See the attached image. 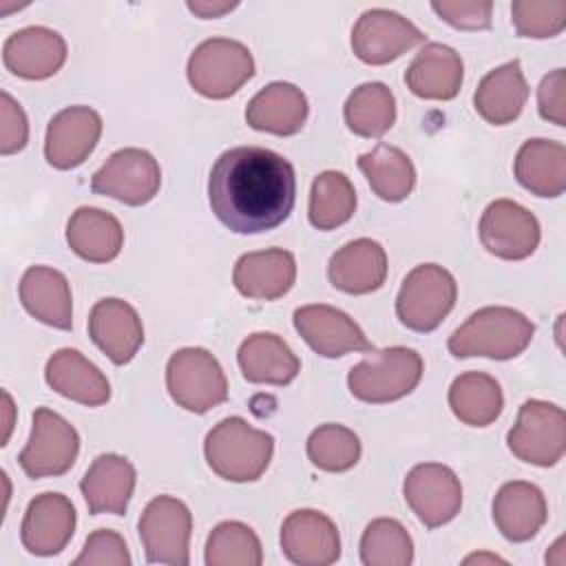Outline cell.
Listing matches in <instances>:
<instances>
[{
    "mask_svg": "<svg viewBox=\"0 0 566 566\" xmlns=\"http://www.w3.org/2000/svg\"><path fill=\"white\" fill-rule=\"evenodd\" d=\"M360 562L365 566H409L413 542L407 528L394 517H376L360 537Z\"/></svg>",
    "mask_w": 566,
    "mask_h": 566,
    "instance_id": "obj_37",
    "label": "cell"
},
{
    "mask_svg": "<svg viewBox=\"0 0 566 566\" xmlns=\"http://www.w3.org/2000/svg\"><path fill=\"white\" fill-rule=\"evenodd\" d=\"M343 115L354 135L376 139L396 122V97L387 84L365 82L349 93Z\"/></svg>",
    "mask_w": 566,
    "mask_h": 566,
    "instance_id": "obj_35",
    "label": "cell"
},
{
    "mask_svg": "<svg viewBox=\"0 0 566 566\" xmlns=\"http://www.w3.org/2000/svg\"><path fill=\"white\" fill-rule=\"evenodd\" d=\"M548 520L546 497L539 486L513 480L493 497V522L509 542H528Z\"/></svg>",
    "mask_w": 566,
    "mask_h": 566,
    "instance_id": "obj_23",
    "label": "cell"
},
{
    "mask_svg": "<svg viewBox=\"0 0 566 566\" xmlns=\"http://www.w3.org/2000/svg\"><path fill=\"white\" fill-rule=\"evenodd\" d=\"M478 234L486 252L504 261H522L539 245L537 217L511 199H495L480 217Z\"/></svg>",
    "mask_w": 566,
    "mask_h": 566,
    "instance_id": "obj_14",
    "label": "cell"
},
{
    "mask_svg": "<svg viewBox=\"0 0 566 566\" xmlns=\"http://www.w3.org/2000/svg\"><path fill=\"white\" fill-rule=\"evenodd\" d=\"M424 38L405 15L389 9H369L352 29V51L360 62L380 66L422 44Z\"/></svg>",
    "mask_w": 566,
    "mask_h": 566,
    "instance_id": "obj_12",
    "label": "cell"
},
{
    "mask_svg": "<svg viewBox=\"0 0 566 566\" xmlns=\"http://www.w3.org/2000/svg\"><path fill=\"white\" fill-rule=\"evenodd\" d=\"M431 9L453 29L480 31L491 27L493 2L489 0H436L431 2Z\"/></svg>",
    "mask_w": 566,
    "mask_h": 566,
    "instance_id": "obj_42",
    "label": "cell"
},
{
    "mask_svg": "<svg viewBox=\"0 0 566 566\" xmlns=\"http://www.w3.org/2000/svg\"><path fill=\"white\" fill-rule=\"evenodd\" d=\"M88 336L111 363L126 365L144 343V325L130 303L122 298H102L91 307Z\"/></svg>",
    "mask_w": 566,
    "mask_h": 566,
    "instance_id": "obj_20",
    "label": "cell"
},
{
    "mask_svg": "<svg viewBox=\"0 0 566 566\" xmlns=\"http://www.w3.org/2000/svg\"><path fill=\"white\" fill-rule=\"evenodd\" d=\"M102 135V117L91 106H69L55 113L46 126L44 157L57 170L77 168L95 150Z\"/></svg>",
    "mask_w": 566,
    "mask_h": 566,
    "instance_id": "obj_16",
    "label": "cell"
},
{
    "mask_svg": "<svg viewBox=\"0 0 566 566\" xmlns=\"http://www.w3.org/2000/svg\"><path fill=\"white\" fill-rule=\"evenodd\" d=\"M170 398L186 411L206 413L228 400V380L219 360L203 347L177 349L166 365Z\"/></svg>",
    "mask_w": 566,
    "mask_h": 566,
    "instance_id": "obj_7",
    "label": "cell"
},
{
    "mask_svg": "<svg viewBox=\"0 0 566 566\" xmlns=\"http://www.w3.org/2000/svg\"><path fill=\"white\" fill-rule=\"evenodd\" d=\"M422 369V356L411 347L394 345L376 352L369 349L367 358L349 369L347 385L352 396L363 402H394L418 387Z\"/></svg>",
    "mask_w": 566,
    "mask_h": 566,
    "instance_id": "obj_4",
    "label": "cell"
},
{
    "mask_svg": "<svg viewBox=\"0 0 566 566\" xmlns=\"http://www.w3.org/2000/svg\"><path fill=\"white\" fill-rule=\"evenodd\" d=\"M237 7V2H217V0H188V9L203 18V20H210V18H221L226 13H230L232 9Z\"/></svg>",
    "mask_w": 566,
    "mask_h": 566,
    "instance_id": "obj_45",
    "label": "cell"
},
{
    "mask_svg": "<svg viewBox=\"0 0 566 566\" xmlns=\"http://www.w3.org/2000/svg\"><path fill=\"white\" fill-rule=\"evenodd\" d=\"M307 113V97L298 86L290 82H272L248 102L245 122L254 130L287 137L303 128Z\"/></svg>",
    "mask_w": 566,
    "mask_h": 566,
    "instance_id": "obj_27",
    "label": "cell"
},
{
    "mask_svg": "<svg viewBox=\"0 0 566 566\" xmlns=\"http://www.w3.org/2000/svg\"><path fill=\"white\" fill-rule=\"evenodd\" d=\"M356 212V190L340 170H323L312 181L307 217L316 230H334Z\"/></svg>",
    "mask_w": 566,
    "mask_h": 566,
    "instance_id": "obj_36",
    "label": "cell"
},
{
    "mask_svg": "<svg viewBox=\"0 0 566 566\" xmlns=\"http://www.w3.org/2000/svg\"><path fill=\"white\" fill-rule=\"evenodd\" d=\"M4 396V411H7V431H4V438H2V444H7V440H9V433H11V413H13V400H11V396H9V391H4L2 394Z\"/></svg>",
    "mask_w": 566,
    "mask_h": 566,
    "instance_id": "obj_46",
    "label": "cell"
},
{
    "mask_svg": "<svg viewBox=\"0 0 566 566\" xmlns=\"http://www.w3.org/2000/svg\"><path fill=\"white\" fill-rule=\"evenodd\" d=\"M29 122L22 106L7 93H0V153L13 155L27 146Z\"/></svg>",
    "mask_w": 566,
    "mask_h": 566,
    "instance_id": "obj_43",
    "label": "cell"
},
{
    "mask_svg": "<svg viewBox=\"0 0 566 566\" xmlns=\"http://www.w3.org/2000/svg\"><path fill=\"white\" fill-rule=\"evenodd\" d=\"M208 467L228 482H254L270 467L274 438L254 429L245 418L230 416L217 422L203 442Z\"/></svg>",
    "mask_w": 566,
    "mask_h": 566,
    "instance_id": "obj_3",
    "label": "cell"
},
{
    "mask_svg": "<svg viewBox=\"0 0 566 566\" xmlns=\"http://www.w3.org/2000/svg\"><path fill=\"white\" fill-rule=\"evenodd\" d=\"M307 458L321 471L343 473L360 460V440L352 429L327 422L310 433Z\"/></svg>",
    "mask_w": 566,
    "mask_h": 566,
    "instance_id": "obj_39",
    "label": "cell"
},
{
    "mask_svg": "<svg viewBox=\"0 0 566 566\" xmlns=\"http://www.w3.org/2000/svg\"><path fill=\"white\" fill-rule=\"evenodd\" d=\"M186 75L199 95L226 99L254 75V57L237 40L210 38L190 53Z\"/></svg>",
    "mask_w": 566,
    "mask_h": 566,
    "instance_id": "obj_6",
    "label": "cell"
},
{
    "mask_svg": "<svg viewBox=\"0 0 566 566\" xmlns=\"http://www.w3.org/2000/svg\"><path fill=\"white\" fill-rule=\"evenodd\" d=\"M464 77L462 57L447 44H424L405 73L407 88L422 99H453Z\"/></svg>",
    "mask_w": 566,
    "mask_h": 566,
    "instance_id": "obj_28",
    "label": "cell"
},
{
    "mask_svg": "<svg viewBox=\"0 0 566 566\" xmlns=\"http://www.w3.org/2000/svg\"><path fill=\"white\" fill-rule=\"evenodd\" d=\"M77 453L80 436L75 427L49 407H38L29 442L18 455L22 471L33 480L62 475L73 467Z\"/></svg>",
    "mask_w": 566,
    "mask_h": 566,
    "instance_id": "obj_10",
    "label": "cell"
},
{
    "mask_svg": "<svg viewBox=\"0 0 566 566\" xmlns=\"http://www.w3.org/2000/svg\"><path fill=\"white\" fill-rule=\"evenodd\" d=\"M135 467L119 453H102L86 469L80 491L88 506V513L124 515L135 491Z\"/></svg>",
    "mask_w": 566,
    "mask_h": 566,
    "instance_id": "obj_22",
    "label": "cell"
},
{
    "mask_svg": "<svg viewBox=\"0 0 566 566\" xmlns=\"http://www.w3.org/2000/svg\"><path fill=\"white\" fill-rule=\"evenodd\" d=\"M537 108L542 119L566 126V71L555 69L542 77L537 88Z\"/></svg>",
    "mask_w": 566,
    "mask_h": 566,
    "instance_id": "obj_44",
    "label": "cell"
},
{
    "mask_svg": "<svg viewBox=\"0 0 566 566\" xmlns=\"http://www.w3.org/2000/svg\"><path fill=\"white\" fill-rule=\"evenodd\" d=\"M515 179L537 197H559L566 190V146L535 137L520 146L513 164Z\"/></svg>",
    "mask_w": 566,
    "mask_h": 566,
    "instance_id": "obj_30",
    "label": "cell"
},
{
    "mask_svg": "<svg viewBox=\"0 0 566 566\" xmlns=\"http://www.w3.org/2000/svg\"><path fill=\"white\" fill-rule=\"evenodd\" d=\"M449 407L453 416L469 427L495 422L504 407L500 382L484 371H464L449 387Z\"/></svg>",
    "mask_w": 566,
    "mask_h": 566,
    "instance_id": "obj_33",
    "label": "cell"
},
{
    "mask_svg": "<svg viewBox=\"0 0 566 566\" xmlns=\"http://www.w3.org/2000/svg\"><path fill=\"white\" fill-rule=\"evenodd\" d=\"M511 20L522 38H555L566 27L564 0H517L511 4Z\"/></svg>",
    "mask_w": 566,
    "mask_h": 566,
    "instance_id": "obj_40",
    "label": "cell"
},
{
    "mask_svg": "<svg viewBox=\"0 0 566 566\" xmlns=\"http://www.w3.org/2000/svg\"><path fill=\"white\" fill-rule=\"evenodd\" d=\"M137 528L150 564L186 566L190 562L192 513L181 500L157 495L146 504Z\"/></svg>",
    "mask_w": 566,
    "mask_h": 566,
    "instance_id": "obj_9",
    "label": "cell"
},
{
    "mask_svg": "<svg viewBox=\"0 0 566 566\" xmlns=\"http://www.w3.org/2000/svg\"><path fill=\"white\" fill-rule=\"evenodd\" d=\"M214 217L237 234L281 226L296 201L294 166L261 146H237L219 155L208 179Z\"/></svg>",
    "mask_w": 566,
    "mask_h": 566,
    "instance_id": "obj_1",
    "label": "cell"
},
{
    "mask_svg": "<svg viewBox=\"0 0 566 566\" xmlns=\"http://www.w3.org/2000/svg\"><path fill=\"white\" fill-rule=\"evenodd\" d=\"M358 168L374 195L389 203L407 199L416 186L413 161L407 153L389 144H378L376 148L363 153L358 157Z\"/></svg>",
    "mask_w": 566,
    "mask_h": 566,
    "instance_id": "obj_34",
    "label": "cell"
},
{
    "mask_svg": "<svg viewBox=\"0 0 566 566\" xmlns=\"http://www.w3.org/2000/svg\"><path fill=\"white\" fill-rule=\"evenodd\" d=\"M2 62L22 80H46L66 62V42L49 27H24L4 40Z\"/></svg>",
    "mask_w": 566,
    "mask_h": 566,
    "instance_id": "obj_19",
    "label": "cell"
},
{
    "mask_svg": "<svg viewBox=\"0 0 566 566\" xmlns=\"http://www.w3.org/2000/svg\"><path fill=\"white\" fill-rule=\"evenodd\" d=\"M20 301L40 323L55 329L73 327V298L66 276L49 265H31L20 279Z\"/></svg>",
    "mask_w": 566,
    "mask_h": 566,
    "instance_id": "obj_26",
    "label": "cell"
},
{
    "mask_svg": "<svg viewBox=\"0 0 566 566\" xmlns=\"http://www.w3.org/2000/svg\"><path fill=\"white\" fill-rule=\"evenodd\" d=\"M281 548L292 564L329 566L340 557V535L325 513L298 509L283 520Z\"/></svg>",
    "mask_w": 566,
    "mask_h": 566,
    "instance_id": "obj_15",
    "label": "cell"
},
{
    "mask_svg": "<svg viewBox=\"0 0 566 566\" xmlns=\"http://www.w3.org/2000/svg\"><path fill=\"white\" fill-rule=\"evenodd\" d=\"M66 243L84 261L108 263L122 252L124 230L111 212L82 206L66 223Z\"/></svg>",
    "mask_w": 566,
    "mask_h": 566,
    "instance_id": "obj_32",
    "label": "cell"
},
{
    "mask_svg": "<svg viewBox=\"0 0 566 566\" xmlns=\"http://www.w3.org/2000/svg\"><path fill=\"white\" fill-rule=\"evenodd\" d=\"M44 378L53 391L86 407H99L111 398V382L102 369L71 347L57 349L46 360Z\"/></svg>",
    "mask_w": 566,
    "mask_h": 566,
    "instance_id": "obj_25",
    "label": "cell"
},
{
    "mask_svg": "<svg viewBox=\"0 0 566 566\" xmlns=\"http://www.w3.org/2000/svg\"><path fill=\"white\" fill-rule=\"evenodd\" d=\"M515 458L535 467H553L566 451V413L546 400H526L506 436Z\"/></svg>",
    "mask_w": 566,
    "mask_h": 566,
    "instance_id": "obj_8",
    "label": "cell"
},
{
    "mask_svg": "<svg viewBox=\"0 0 566 566\" xmlns=\"http://www.w3.org/2000/svg\"><path fill=\"white\" fill-rule=\"evenodd\" d=\"M263 548L259 535L243 522L217 524L206 542L208 566H259Z\"/></svg>",
    "mask_w": 566,
    "mask_h": 566,
    "instance_id": "obj_38",
    "label": "cell"
},
{
    "mask_svg": "<svg viewBox=\"0 0 566 566\" xmlns=\"http://www.w3.org/2000/svg\"><path fill=\"white\" fill-rule=\"evenodd\" d=\"M533 334L535 325L522 312L504 305H489L473 312L449 336L447 347L455 358L484 356L509 360L531 345Z\"/></svg>",
    "mask_w": 566,
    "mask_h": 566,
    "instance_id": "obj_2",
    "label": "cell"
},
{
    "mask_svg": "<svg viewBox=\"0 0 566 566\" xmlns=\"http://www.w3.org/2000/svg\"><path fill=\"white\" fill-rule=\"evenodd\" d=\"M294 327L301 338L325 358H338L349 352H369L371 343L356 321L332 305H303L294 310Z\"/></svg>",
    "mask_w": 566,
    "mask_h": 566,
    "instance_id": "obj_17",
    "label": "cell"
},
{
    "mask_svg": "<svg viewBox=\"0 0 566 566\" xmlns=\"http://www.w3.org/2000/svg\"><path fill=\"white\" fill-rule=\"evenodd\" d=\"M296 281V259L283 248H268L239 256L232 270V283L245 298L276 301L285 296Z\"/></svg>",
    "mask_w": 566,
    "mask_h": 566,
    "instance_id": "obj_21",
    "label": "cell"
},
{
    "mask_svg": "<svg viewBox=\"0 0 566 566\" xmlns=\"http://www.w3.org/2000/svg\"><path fill=\"white\" fill-rule=\"evenodd\" d=\"M528 99V84L517 60H511L493 71H489L473 95V106L478 115L493 124L504 126L520 117Z\"/></svg>",
    "mask_w": 566,
    "mask_h": 566,
    "instance_id": "obj_31",
    "label": "cell"
},
{
    "mask_svg": "<svg viewBox=\"0 0 566 566\" xmlns=\"http://www.w3.org/2000/svg\"><path fill=\"white\" fill-rule=\"evenodd\" d=\"M75 506L62 493H40L35 495L20 526L22 546L31 555L49 557L66 548L75 533Z\"/></svg>",
    "mask_w": 566,
    "mask_h": 566,
    "instance_id": "obj_18",
    "label": "cell"
},
{
    "mask_svg": "<svg viewBox=\"0 0 566 566\" xmlns=\"http://www.w3.org/2000/svg\"><path fill=\"white\" fill-rule=\"evenodd\" d=\"M455 298L453 274L438 263H422L405 276L396 298V316L407 329L427 334L449 316Z\"/></svg>",
    "mask_w": 566,
    "mask_h": 566,
    "instance_id": "obj_5",
    "label": "cell"
},
{
    "mask_svg": "<svg viewBox=\"0 0 566 566\" xmlns=\"http://www.w3.org/2000/svg\"><path fill=\"white\" fill-rule=\"evenodd\" d=\"M241 374L245 380L256 385H290L298 371L301 360L290 345L272 332L250 334L237 354Z\"/></svg>",
    "mask_w": 566,
    "mask_h": 566,
    "instance_id": "obj_29",
    "label": "cell"
},
{
    "mask_svg": "<svg viewBox=\"0 0 566 566\" xmlns=\"http://www.w3.org/2000/svg\"><path fill=\"white\" fill-rule=\"evenodd\" d=\"M402 495L427 528L451 522L462 506V484L453 469L440 462L416 464L405 475Z\"/></svg>",
    "mask_w": 566,
    "mask_h": 566,
    "instance_id": "obj_13",
    "label": "cell"
},
{
    "mask_svg": "<svg viewBox=\"0 0 566 566\" xmlns=\"http://www.w3.org/2000/svg\"><path fill=\"white\" fill-rule=\"evenodd\" d=\"M327 276L345 294L376 292L387 279L385 248L374 239H354L332 254Z\"/></svg>",
    "mask_w": 566,
    "mask_h": 566,
    "instance_id": "obj_24",
    "label": "cell"
},
{
    "mask_svg": "<svg viewBox=\"0 0 566 566\" xmlns=\"http://www.w3.org/2000/svg\"><path fill=\"white\" fill-rule=\"evenodd\" d=\"M130 553L124 537L108 528L93 531L82 553L73 559V566H128Z\"/></svg>",
    "mask_w": 566,
    "mask_h": 566,
    "instance_id": "obj_41",
    "label": "cell"
},
{
    "mask_svg": "<svg viewBox=\"0 0 566 566\" xmlns=\"http://www.w3.org/2000/svg\"><path fill=\"white\" fill-rule=\"evenodd\" d=\"M161 186L157 159L142 148L115 150L93 175L91 190L126 206H144L155 199Z\"/></svg>",
    "mask_w": 566,
    "mask_h": 566,
    "instance_id": "obj_11",
    "label": "cell"
}]
</instances>
